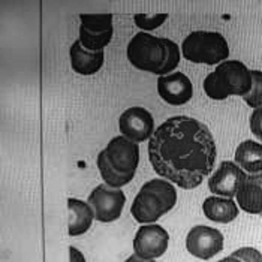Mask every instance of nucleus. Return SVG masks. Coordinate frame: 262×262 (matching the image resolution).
I'll list each match as a JSON object with an SVG mask.
<instances>
[{
	"label": "nucleus",
	"instance_id": "11",
	"mask_svg": "<svg viewBox=\"0 0 262 262\" xmlns=\"http://www.w3.org/2000/svg\"><path fill=\"white\" fill-rule=\"evenodd\" d=\"M103 151L106 159L119 172L135 176L140 163V147L137 142L127 140L123 135L114 137L103 148Z\"/></svg>",
	"mask_w": 262,
	"mask_h": 262
},
{
	"label": "nucleus",
	"instance_id": "16",
	"mask_svg": "<svg viewBox=\"0 0 262 262\" xmlns=\"http://www.w3.org/2000/svg\"><path fill=\"white\" fill-rule=\"evenodd\" d=\"M235 163L247 174H258L262 171V144L246 140L235 150Z\"/></svg>",
	"mask_w": 262,
	"mask_h": 262
},
{
	"label": "nucleus",
	"instance_id": "29",
	"mask_svg": "<svg viewBox=\"0 0 262 262\" xmlns=\"http://www.w3.org/2000/svg\"><path fill=\"white\" fill-rule=\"evenodd\" d=\"M217 262H242L240 259H237V258H234V256H226V258H223L221 261Z\"/></svg>",
	"mask_w": 262,
	"mask_h": 262
},
{
	"label": "nucleus",
	"instance_id": "2",
	"mask_svg": "<svg viewBox=\"0 0 262 262\" xmlns=\"http://www.w3.org/2000/svg\"><path fill=\"white\" fill-rule=\"evenodd\" d=\"M177 202L176 187L163 179L147 182L137 193L130 207V214L138 223L151 225L158 222L165 213L174 208Z\"/></svg>",
	"mask_w": 262,
	"mask_h": 262
},
{
	"label": "nucleus",
	"instance_id": "3",
	"mask_svg": "<svg viewBox=\"0 0 262 262\" xmlns=\"http://www.w3.org/2000/svg\"><path fill=\"white\" fill-rule=\"evenodd\" d=\"M252 71L240 60H226L208 74L204 80V92L214 101L229 96H246L252 90Z\"/></svg>",
	"mask_w": 262,
	"mask_h": 262
},
{
	"label": "nucleus",
	"instance_id": "14",
	"mask_svg": "<svg viewBox=\"0 0 262 262\" xmlns=\"http://www.w3.org/2000/svg\"><path fill=\"white\" fill-rule=\"evenodd\" d=\"M68 210H69V225L68 234L71 237H77L87 232L95 219V211L89 202L80 201L75 198L68 200Z\"/></svg>",
	"mask_w": 262,
	"mask_h": 262
},
{
	"label": "nucleus",
	"instance_id": "24",
	"mask_svg": "<svg viewBox=\"0 0 262 262\" xmlns=\"http://www.w3.org/2000/svg\"><path fill=\"white\" fill-rule=\"evenodd\" d=\"M231 256L240 259L242 262H262V253L255 247H240L234 250Z\"/></svg>",
	"mask_w": 262,
	"mask_h": 262
},
{
	"label": "nucleus",
	"instance_id": "13",
	"mask_svg": "<svg viewBox=\"0 0 262 262\" xmlns=\"http://www.w3.org/2000/svg\"><path fill=\"white\" fill-rule=\"evenodd\" d=\"M69 57H71V66L72 69L80 74V75H93L96 74L103 64L105 60V54L103 51H87L80 40H75L71 47L69 51Z\"/></svg>",
	"mask_w": 262,
	"mask_h": 262
},
{
	"label": "nucleus",
	"instance_id": "12",
	"mask_svg": "<svg viewBox=\"0 0 262 262\" xmlns=\"http://www.w3.org/2000/svg\"><path fill=\"white\" fill-rule=\"evenodd\" d=\"M158 93L169 105H184L193 96V84L183 72H172L158 78Z\"/></svg>",
	"mask_w": 262,
	"mask_h": 262
},
{
	"label": "nucleus",
	"instance_id": "27",
	"mask_svg": "<svg viewBox=\"0 0 262 262\" xmlns=\"http://www.w3.org/2000/svg\"><path fill=\"white\" fill-rule=\"evenodd\" d=\"M247 177H249L252 182L258 183V184L262 187V171L261 172H258V174H247Z\"/></svg>",
	"mask_w": 262,
	"mask_h": 262
},
{
	"label": "nucleus",
	"instance_id": "30",
	"mask_svg": "<svg viewBox=\"0 0 262 262\" xmlns=\"http://www.w3.org/2000/svg\"><path fill=\"white\" fill-rule=\"evenodd\" d=\"M261 216H262V214H261Z\"/></svg>",
	"mask_w": 262,
	"mask_h": 262
},
{
	"label": "nucleus",
	"instance_id": "17",
	"mask_svg": "<svg viewBox=\"0 0 262 262\" xmlns=\"http://www.w3.org/2000/svg\"><path fill=\"white\" fill-rule=\"evenodd\" d=\"M237 204L246 213L250 214H262V187L258 183L252 182L249 177L243 183L238 193Z\"/></svg>",
	"mask_w": 262,
	"mask_h": 262
},
{
	"label": "nucleus",
	"instance_id": "28",
	"mask_svg": "<svg viewBox=\"0 0 262 262\" xmlns=\"http://www.w3.org/2000/svg\"><path fill=\"white\" fill-rule=\"evenodd\" d=\"M124 262H155V261H145V259H141L140 256H137V255H132V256H129L127 259Z\"/></svg>",
	"mask_w": 262,
	"mask_h": 262
},
{
	"label": "nucleus",
	"instance_id": "26",
	"mask_svg": "<svg viewBox=\"0 0 262 262\" xmlns=\"http://www.w3.org/2000/svg\"><path fill=\"white\" fill-rule=\"evenodd\" d=\"M69 259H71V262H85L84 255L74 246L69 247Z\"/></svg>",
	"mask_w": 262,
	"mask_h": 262
},
{
	"label": "nucleus",
	"instance_id": "10",
	"mask_svg": "<svg viewBox=\"0 0 262 262\" xmlns=\"http://www.w3.org/2000/svg\"><path fill=\"white\" fill-rule=\"evenodd\" d=\"M247 180V172L235 162H222L213 176L208 179V189L223 198H234L237 196L243 183Z\"/></svg>",
	"mask_w": 262,
	"mask_h": 262
},
{
	"label": "nucleus",
	"instance_id": "22",
	"mask_svg": "<svg viewBox=\"0 0 262 262\" xmlns=\"http://www.w3.org/2000/svg\"><path fill=\"white\" fill-rule=\"evenodd\" d=\"M166 18H168V14H153V15H150V14H135L134 15L135 24L144 32L155 30V29L161 27L162 24L166 21Z\"/></svg>",
	"mask_w": 262,
	"mask_h": 262
},
{
	"label": "nucleus",
	"instance_id": "1",
	"mask_svg": "<svg viewBox=\"0 0 262 262\" xmlns=\"http://www.w3.org/2000/svg\"><path fill=\"white\" fill-rule=\"evenodd\" d=\"M216 142L210 129L189 116H172L148 141V159L158 176L183 189H195L216 162Z\"/></svg>",
	"mask_w": 262,
	"mask_h": 262
},
{
	"label": "nucleus",
	"instance_id": "19",
	"mask_svg": "<svg viewBox=\"0 0 262 262\" xmlns=\"http://www.w3.org/2000/svg\"><path fill=\"white\" fill-rule=\"evenodd\" d=\"M111 38H113V30H108L103 33H93L80 26V39L78 40L87 51H93V53L103 51V48L110 43Z\"/></svg>",
	"mask_w": 262,
	"mask_h": 262
},
{
	"label": "nucleus",
	"instance_id": "8",
	"mask_svg": "<svg viewBox=\"0 0 262 262\" xmlns=\"http://www.w3.org/2000/svg\"><path fill=\"white\" fill-rule=\"evenodd\" d=\"M169 243V234L156 223L142 225L135 234L134 250L135 255L145 261H155L166 252Z\"/></svg>",
	"mask_w": 262,
	"mask_h": 262
},
{
	"label": "nucleus",
	"instance_id": "15",
	"mask_svg": "<svg viewBox=\"0 0 262 262\" xmlns=\"http://www.w3.org/2000/svg\"><path fill=\"white\" fill-rule=\"evenodd\" d=\"M202 211L207 219L216 223H229L237 219L238 205L232 198L208 196L202 202Z\"/></svg>",
	"mask_w": 262,
	"mask_h": 262
},
{
	"label": "nucleus",
	"instance_id": "18",
	"mask_svg": "<svg viewBox=\"0 0 262 262\" xmlns=\"http://www.w3.org/2000/svg\"><path fill=\"white\" fill-rule=\"evenodd\" d=\"M98 168H99V172H101L105 184H108L113 189H120V187H123L124 184H127L134 179L132 174H121V172H119L106 159V155H105L103 150L98 155Z\"/></svg>",
	"mask_w": 262,
	"mask_h": 262
},
{
	"label": "nucleus",
	"instance_id": "21",
	"mask_svg": "<svg viewBox=\"0 0 262 262\" xmlns=\"http://www.w3.org/2000/svg\"><path fill=\"white\" fill-rule=\"evenodd\" d=\"M252 77H253L252 90L243 99L249 106L256 110V108H262V71L252 69Z\"/></svg>",
	"mask_w": 262,
	"mask_h": 262
},
{
	"label": "nucleus",
	"instance_id": "25",
	"mask_svg": "<svg viewBox=\"0 0 262 262\" xmlns=\"http://www.w3.org/2000/svg\"><path fill=\"white\" fill-rule=\"evenodd\" d=\"M249 126H250L252 134L262 141V108L253 110L250 120H249Z\"/></svg>",
	"mask_w": 262,
	"mask_h": 262
},
{
	"label": "nucleus",
	"instance_id": "23",
	"mask_svg": "<svg viewBox=\"0 0 262 262\" xmlns=\"http://www.w3.org/2000/svg\"><path fill=\"white\" fill-rule=\"evenodd\" d=\"M166 43H168V59H166V63H165V66L162 69L161 77L172 74L171 71H174L180 63V48H179V45L171 39H168Z\"/></svg>",
	"mask_w": 262,
	"mask_h": 262
},
{
	"label": "nucleus",
	"instance_id": "7",
	"mask_svg": "<svg viewBox=\"0 0 262 262\" xmlns=\"http://www.w3.org/2000/svg\"><path fill=\"white\" fill-rule=\"evenodd\" d=\"M186 249L190 255L200 259H211L223 250V235L216 228L196 225L186 237Z\"/></svg>",
	"mask_w": 262,
	"mask_h": 262
},
{
	"label": "nucleus",
	"instance_id": "4",
	"mask_svg": "<svg viewBox=\"0 0 262 262\" xmlns=\"http://www.w3.org/2000/svg\"><path fill=\"white\" fill-rule=\"evenodd\" d=\"M182 53L184 59L193 63L221 64L229 57V45L217 32L196 30L184 38Z\"/></svg>",
	"mask_w": 262,
	"mask_h": 262
},
{
	"label": "nucleus",
	"instance_id": "6",
	"mask_svg": "<svg viewBox=\"0 0 262 262\" xmlns=\"http://www.w3.org/2000/svg\"><path fill=\"white\" fill-rule=\"evenodd\" d=\"M87 202L92 205L98 222L110 223L120 217L126 196L120 189H113L103 183L92 190Z\"/></svg>",
	"mask_w": 262,
	"mask_h": 262
},
{
	"label": "nucleus",
	"instance_id": "5",
	"mask_svg": "<svg viewBox=\"0 0 262 262\" xmlns=\"http://www.w3.org/2000/svg\"><path fill=\"white\" fill-rule=\"evenodd\" d=\"M168 38H156L147 32L137 33L129 40L126 54L129 61L145 72L158 74L161 77L162 69L168 59Z\"/></svg>",
	"mask_w": 262,
	"mask_h": 262
},
{
	"label": "nucleus",
	"instance_id": "20",
	"mask_svg": "<svg viewBox=\"0 0 262 262\" xmlns=\"http://www.w3.org/2000/svg\"><path fill=\"white\" fill-rule=\"evenodd\" d=\"M81 26L93 33L113 30V14H80Z\"/></svg>",
	"mask_w": 262,
	"mask_h": 262
},
{
	"label": "nucleus",
	"instance_id": "9",
	"mask_svg": "<svg viewBox=\"0 0 262 262\" xmlns=\"http://www.w3.org/2000/svg\"><path fill=\"white\" fill-rule=\"evenodd\" d=\"M119 129L121 135L134 142H144L155 134V120L150 111L142 106H130L119 119Z\"/></svg>",
	"mask_w": 262,
	"mask_h": 262
}]
</instances>
